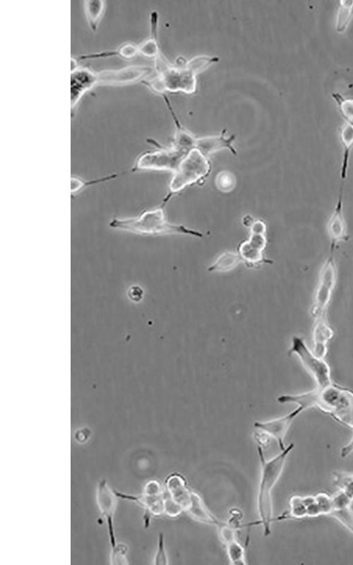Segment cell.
<instances>
[{
	"label": "cell",
	"instance_id": "obj_29",
	"mask_svg": "<svg viewBox=\"0 0 353 565\" xmlns=\"http://www.w3.org/2000/svg\"><path fill=\"white\" fill-rule=\"evenodd\" d=\"M227 558L233 565H244L246 564L245 549L241 544L234 540L225 545Z\"/></svg>",
	"mask_w": 353,
	"mask_h": 565
},
{
	"label": "cell",
	"instance_id": "obj_21",
	"mask_svg": "<svg viewBox=\"0 0 353 565\" xmlns=\"http://www.w3.org/2000/svg\"><path fill=\"white\" fill-rule=\"evenodd\" d=\"M194 521L205 525L217 527L222 521L215 516L208 509L201 496L192 492L191 501L185 511Z\"/></svg>",
	"mask_w": 353,
	"mask_h": 565
},
{
	"label": "cell",
	"instance_id": "obj_23",
	"mask_svg": "<svg viewBox=\"0 0 353 565\" xmlns=\"http://www.w3.org/2000/svg\"><path fill=\"white\" fill-rule=\"evenodd\" d=\"M139 54L138 45L133 43H125L116 49L102 51L79 56L77 61L97 59L108 57L119 56L126 59L133 58Z\"/></svg>",
	"mask_w": 353,
	"mask_h": 565
},
{
	"label": "cell",
	"instance_id": "obj_9",
	"mask_svg": "<svg viewBox=\"0 0 353 565\" xmlns=\"http://www.w3.org/2000/svg\"><path fill=\"white\" fill-rule=\"evenodd\" d=\"M148 142L156 145L159 150L145 152L140 155L136 160L131 172L140 170L170 171L173 173L189 151L171 147H162L155 140L149 139Z\"/></svg>",
	"mask_w": 353,
	"mask_h": 565
},
{
	"label": "cell",
	"instance_id": "obj_31",
	"mask_svg": "<svg viewBox=\"0 0 353 565\" xmlns=\"http://www.w3.org/2000/svg\"><path fill=\"white\" fill-rule=\"evenodd\" d=\"M218 61L219 58L215 56L197 55L187 60L186 64L195 73L198 74Z\"/></svg>",
	"mask_w": 353,
	"mask_h": 565
},
{
	"label": "cell",
	"instance_id": "obj_6",
	"mask_svg": "<svg viewBox=\"0 0 353 565\" xmlns=\"http://www.w3.org/2000/svg\"><path fill=\"white\" fill-rule=\"evenodd\" d=\"M332 505V495L324 492L316 495H294L289 500L287 509L275 517L274 521L301 520L329 516Z\"/></svg>",
	"mask_w": 353,
	"mask_h": 565
},
{
	"label": "cell",
	"instance_id": "obj_16",
	"mask_svg": "<svg viewBox=\"0 0 353 565\" xmlns=\"http://www.w3.org/2000/svg\"><path fill=\"white\" fill-rule=\"evenodd\" d=\"M326 232L330 239V249L335 251L336 246L348 239L347 225L343 212V194H339L330 215Z\"/></svg>",
	"mask_w": 353,
	"mask_h": 565
},
{
	"label": "cell",
	"instance_id": "obj_22",
	"mask_svg": "<svg viewBox=\"0 0 353 565\" xmlns=\"http://www.w3.org/2000/svg\"><path fill=\"white\" fill-rule=\"evenodd\" d=\"M340 138L343 151L340 173V190L343 191L345 182L347 177L350 153L353 147V125L347 123L342 126Z\"/></svg>",
	"mask_w": 353,
	"mask_h": 565
},
{
	"label": "cell",
	"instance_id": "obj_34",
	"mask_svg": "<svg viewBox=\"0 0 353 565\" xmlns=\"http://www.w3.org/2000/svg\"><path fill=\"white\" fill-rule=\"evenodd\" d=\"M154 564H168V557L165 549L164 538L163 534L161 533L158 536L157 549L154 558Z\"/></svg>",
	"mask_w": 353,
	"mask_h": 565
},
{
	"label": "cell",
	"instance_id": "obj_17",
	"mask_svg": "<svg viewBox=\"0 0 353 565\" xmlns=\"http://www.w3.org/2000/svg\"><path fill=\"white\" fill-rule=\"evenodd\" d=\"M95 86V72L88 68L78 67L71 72V107L72 117L83 95Z\"/></svg>",
	"mask_w": 353,
	"mask_h": 565
},
{
	"label": "cell",
	"instance_id": "obj_20",
	"mask_svg": "<svg viewBox=\"0 0 353 565\" xmlns=\"http://www.w3.org/2000/svg\"><path fill=\"white\" fill-rule=\"evenodd\" d=\"M332 509L328 516L335 518L349 532L353 534V510L351 501L342 492L332 495Z\"/></svg>",
	"mask_w": 353,
	"mask_h": 565
},
{
	"label": "cell",
	"instance_id": "obj_2",
	"mask_svg": "<svg viewBox=\"0 0 353 565\" xmlns=\"http://www.w3.org/2000/svg\"><path fill=\"white\" fill-rule=\"evenodd\" d=\"M294 447L293 443L289 444L277 455L267 459L263 448L257 446L260 461V479L257 490L256 504L259 520L249 523L250 525L262 526L263 535L268 537L271 533L272 523L274 522L273 506V490L281 477L289 455Z\"/></svg>",
	"mask_w": 353,
	"mask_h": 565
},
{
	"label": "cell",
	"instance_id": "obj_12",
	"mask_svg": "<svg viewBox=\"0 0 353 565\" xmlns=\"http://www.w3.org/2000/svg\"><path fill=\"white\" fill-rule=\"evenodd\" d=\"M116 495L124 499L134 501L145 509V527H148L152 516L164 514V489L156 480L148 482L140 495L135 496L118 492L114 489Z\"/></svg>",
	"mask_w": 353,
	"mask_h": 565
},
{
	"label": "cell",
	"instance_id": "obj_27",
	"mask_svg": "<svg viewBox=\"0 0 353 565\" xmlns=\"http://www.w3.org/2000/svg\"><path fill=\"white\" fill-rule=\"evenodd\" d=\"M353 15V0H341L337 15L336 30L343 32Z\"/></svg>",
	"mask_w": 353,
	"mask_h": 565
},
{
	"label": "cell",
	"instance_id": "obj_3",
	"mask_svg": "<svg viewBox=\"0 0 353 565\" xmlns=\"http://www.w3.org/2000/svg\"><path fill=\"white\" fill-rule=\"evenodd\" d=\"M164 205L144 210L136 217H114L109 222L111 229L138 235L152 236L162 234H183L203 238L201 232L183 225L172 224L167 221L164 210Z\"/></svg>",
	"mask_w": 353,
	"mask_h": 565
},
{
	"label": "cell",
	"instance_id": "obj_35",
	"mask_svg": "<svg viewBox=\"0 0 353 565\" xmlns=\"http://www.w3.org/2000/svg\"><path fill=\"white\" fill-rule=\"evenodd\" d=\"M129 298L134 302H139L143 295V289L138 285L131 286L128 290Z\"/></svg>",
	"mask_w": 353,
	"mask_h": 565
},
{
	"label": "cell",
	"instance_id": "obj_10",
	"mask_svg": "<svg viewBox=\"0 0 353 565\" xmlns=\"http://www.w3.org/2000/svg\"><path fill=\"white\" fill-rule=\"evenodd\" d=\"M164 513L174 518L185 512L193 492L185 477L176 472L169 474L164 480Z\"/></svg>",
	"mask_w": 353,
	"mask_h": 565
},
{
	"label": "cell",
	"instance_id": "obj_13",
	"mask_svg": "<svg viewBox=\"0 0 353 565\" xmlns=\"http://www.w3.org/2000/svg\"><path fill=\"white\" fill-rule=\"evenodd\" d=\"M152 71V67L143 65L129 66L117 70H103L95 72V85H126L139 80L143 81Z\"/></svg>",
	"mask_w": 353,
	"mask_h": 565
},
{
	"label": "cell",
	"instance_id": "obj_36",
	"mask_svg": "<svg viewBox=\"0 0 353 565\" xmlns=\"http://www.w3.org/2000/svg\"><path fill=\"white\" fill-rule=\"evenodd\" d=\"M255 220L250 215H245L243 218L242 222L244 226L249 227Z\"/></svg>",
	"mask_w": 353,
	"mask_h": 565
},
{
	"label": "cell",
	"instance_id": "obj_4",
	"mask_svg": "<svg viewBox=\"0 0 353 565\" xmlns=\"http://www.w3.org/2000/svg\"><path fill=\"white\" fill-rule=\"evenodd\" d=\"M210 170L211 164L208 157L196 148L191 149L174 172L169 183V194L163 199L162 204L166 205L174 194L187 186L204 182Z\"/></svg>",
	"mask_w": 353,
	"mask_h": 565
},
{
	"label": "cell",
	"instance_id": "obj_11",
	"mask_svg": "<svg viewBox=\"0 0 353 565\" xmlns=\"http://www.w3.org/2000/svg\"><path fill=\"white\" fill-rule=\"evenodd\" d=\"M249 228V239L241 243L238 247V254L242 261L248 267H254L261 263H272L271 261L263 256L268 242L265 237L266 225L261 220H254Z\"/></svg>",
	"mask_w": 353,
	"mask_h": 565
},
{
	"label": "cell",
	"instance_id": "obj_30",
	"mask_svg": "<svg viewBox=\"0 0 353 565\" xmlns=\"http://www.w3.org/2000/svg\"><path fill=\"white\" fill-rule=\"evenodd\" d=\"M124 174V172H122V173H113V174H109V175H107V176H104V177H100V178H97V179H92V180H88V181L84 180L83 179H81L78 178V177H71V193L72 195L77 194L81 190H83L84 188H85L87 186L93 185L95 184L100 183V182H108V181H109V180H111L112 179H114V178L117 177L120 174Z\"/></svg>",
	"mask_w": 353,
	"mask_h": 565
},
{
	"label": "cell",
	"instance_id": "obj_8",
	"mask_svg": "<svg viewBox=\"0 0 353 565\" xmlns=\"http://www.w3.org/2000/svg\"><path fill=\"white\" fill-rule=\"evenodd\" d=\"M289 355H295L302 367L312 377L318 388H323L333 383L330 367L324 359L316 355L308 347L304 338L294 335L291 339Z\"/></svg>",
	"mask_w": 353,
	"mask_h": 565
},
{
	"label": "cell",
	"instance_id": "obj_5",
	"mask_svg": "<svg viewBox=\"0 0 353 565\" xmlns=\"http://www.w3.org/2000/svg\"><path fill=\"white\" fill-rule=\"evenodd\" d=\"M179 59L176 64H172L160 53L155 59L157 75L162 81L166 92L193 93L196 90L197 74L186 66L184 59Z\"/></svg>",
	"mask_w": 353,
	"mask_h": 565
},
{
	"label": "cell",
	"instance_id": "obj_26",
	"mask_svg": "<svg viewBox=\"0 0 353 565\" xmlns=\"http://www.w3.org/2000/svg\"><path fill=\"white\" fill-rule=\"evenodd\" d=\"M84 9L88 23L92 31L97 30L100 19L104 13L105 1L102 0L84 1Z\"/></svg>",
	"mask_w": 353,
	"mask_h": 565
},
{
	"label": "cell",
	"instance_id": "obj_33",
	"mask_svg": "<svg viewBox=\"0 0 353 565\" xmlns=\"http://www.w3.org/2000/svg\"><path fill=\"white\" fill-rule=\"evenodd\" d=\"M333 97L337 102L345 117L348 120V123L353 125V99L343 97L339 93H333Z\"/></svg>",
	"mask_w": 353,
	"mask_h": 565
},
{
	"label": "cell",
	"instance_id": "obj_24",
	"mask_svg": "<svg viewBox=\"0 0 353 565\" xmlns=\"http://www.w3.org/2000/svg\"><path fill=\"white\" fill-rule=\"evenodd\" d=\"M158 14L153 11L150 13V37L138 45L139 53L148 56L156 58L160 54L157 41Z\"/></svg>",
	"mask_w": 353,
	"mask_h": 565
},
{
	"label": "cell",
	"instance_id": "obj_19",
	"mask_svg": "<svg viewBox=\"0 0 353 565\" xmlns=\"http://www.w3.org/2000/svg\"><path fill=\"white\" fill-rule=\"evenodd\" d=\"M312 330L313 352L324 359L328 352V345L334 336V331L328 324L326 316L313 319Z\"/></svg>",
	"mask_w": 353,
	"mask_h": 565
},
{
	"label": "cell",
	"instance_id": "obj_18",
	"mask_svg": "<svg viewBox=\"0 0 353 565\" xmlns=\"http://www.w3.org/2000/svg\"><path fill=\"white\" fill-rule=\"evenodd\" d=\"M225 133L226 129H223L220 135L196 138L195 148L206 157L222 149H228L233 155H237V152L232 145L235 140V135L226 136Z\"/></svg>",
	"mask_w": 353,
	"mask_h": 565
},
{
	"label": "cell",
	"instance_id": "obj_15",
	"mask_svg": "<svg viewBox=\"0 0 353 565\" xmlns=\"http://www.w3.org/2000/svg\"><path fill=\"white\" fill-rule=\"evenodd\" d=\"M116 496L114 489H111L106 480L102 479L97 486L96 499L99 510L107 521L112 552L114 551L118 545L113 524V517L116 506Z\"/></svg>",
	"mask_w": 353,
	"mask_h": 565
},
{
	"label": "cell",
	"instance_id": "obj_1",
	"mask_svg": "<svg viewBox=\"0 0 353 565\" xmlns=\"http://www.w3.org/2000/svg\"><path fill=\"white\" fill-rule=\"evenodd\" d=\"M277 400L296 404L304 411L316 408L353 431V391L347 388L332 383L301 393L283 394Z\"/></svg>",
	"mask_w": 353,
	"mask_h": 565
},
{
	"label": "cell",
	"instance_id": "obj_28",
	"mask_svg": "<svg viewBox=\"0 0 353 565\" xmlns=\"http://www.w3.org/2000/svg\"><path fill=\"white\" fill-rule=\"evenodd\" d=\"M333 476L338 490L353 501V472H335Z\"/></svg>",
	"mask_w": 353,
	"mask_h": 565
},
{
	"label": "cell",
	"instance_id": "obj_14",
	"mask_svg": "<svg viewBox=\"0 0 353 565\" xmlns=\"http://www.w3.org/2000/svg\"><path fill=\"white\" fill-rule=\"evenodd\" d=\"M304 410L297 406L292 412L280 417L267 421H256L253 426L256 430L266 434L270 439H275L280 450H283L286 445L285 438L287 432L294 420L301 414Z\"/></svg>",
	"mask_w": 353,
	"mask_h": 565
},
{
	"label": "cell",
	"instance_id": "obj_32",
	"mask_svg": "<svg viewBox=\"0 0 353 565\" xmlns=\"http://www.w3.org/2000/svg\"><path fill=\"white\" fill-rule=\"evenodd\" d=\"M215 184L218 190L224 193H228L234 189L236 177L230 171L222 170L217 174Z\"/></svg>",
	"mask_w": 353,
	"mask_h": 565
},
{
	"label": "cell",
	"instance_id": "obj_7",
	"mask_svg": "<svg viewBox=\"0 0 353 565\" xmlns=\"http://www.w3.org/2000/svg\"><path fill=\"white\" fill-rule=\"evenodd\" d=\"M334 252L335 251L330 250V254L323 261L319 271L311 309V314L313 319L326 316V312L335 288L337 272Z\"/></svg>",
	"mask_w": 353,
	"mask_h": 565
},
{
	"label": "cell",
	"instance_id": "obj_25",
	"mask_svg": "<svg viewBox=\"0 0 353 565\" xmlns=\"http://www.w3.org/2000/svg\"><path fill=\"white\" fill-rule=\"evenodd\" d=\"M243 262L237 252L226 251L222 253L208 268L209 272H228Z\"/></svg>",
	"mask_w": 353,
	"mask_h": 565
}]
</instances>
